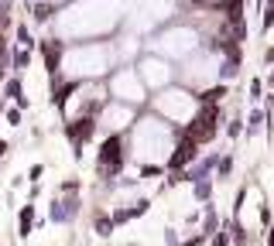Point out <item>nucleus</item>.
Here are the masks:
<instances>
[{
  "instance_id": "f257e3e1",
  "label": "nucleus",
  "mask_w": 274,
  "mask_h": 246,
  "mask_svg": "<svg viewBox=\"0 0 274 246\" xmlns=\"http://www.w3.org/2000/svg\"><path fill=\"white\" fill-rule=\"evenodd\" d=\"M124 24V4L120 0H72L52 21V34L65 45L82 41H103Z\"/></svg>"
},
{
  "instance_id": "f03ea898",
  "label": "nucleus",
  "mask_w": 274,
  "mask_h": 246,
  "mask_svg": "<svg viewBox=\"0 0 274 246\" xmlns=\"http://www.w3.org/2000/svg\"><path fill=\"white\" fill-rule=\"evenodd\" d=\"M175 147H178V134L175 127H168L165 120H158L154 113H144L130 123V140H127V151L137 164L144 168H165L171 157H175Z\"/></svg>"
},
{
  "instance_id": "7ed1b4c3",
  "label": "nucleus",
  "mask_w": 274,
  "mask_h": 246,
  "mask_svg": "<svg viewBox=\"0 0 274 246\" xmlns=\"http://www.w3.org/2000/svg\"><path fill=\"white\" fill-rule=\"evenodd\" d=\"M113 68H120L113 41H82V45H68L62 52L55 72L72 82H96V79L110 76Z\"/></svg>"
},
{
  "instance_id": "20e7f679",
  "label": "nucleus",
  "mask_w": 274,
  "mask_h": 246,
  "mask_svg": "<svg viewBox=\"0 0 274 246\" xmlns=\"http://www.w3.org/2000/svg\"><path fill=\"white\" fill-rule=\"evenodd\" d=\"M199 110H202V96H195L182 86H165L161 92L151 96V113L168 127H192Z\"/></svg>"
},
{
  "instance_id": "39448f33",
  "label": "nucleus",
  "mask_w": 274,
  "mask_h": 246,
  "mask_svg": "<svg viewBox=\"0 0 274 246\" xmlns=\"http://www.w3.org/2000/svg\"><path fill=\"white\" fill-rule=\"evenodd\" d=\"M144 45H148V55H158L171 65V62H185L192 52H199L202 38L192 24H168L151 34V41H144Z\"/></svg>"
},
{
  "instance_id": "423d86ee",
  "label": "nucleus",
  "mask_w": 274,
  "mask_h": 246,
  "mask_svg": "<svg viewBox=\"0 0 274 246\" xmlns=\"http://www.w3.org/2000/svg\"><path fill=\"white\" fill-rule=\"evenodd\" d=\"M223 68H226V62H223V55H219L216 48H199V52H192V55L185 58L175 76H178L182 89L199 92V89H216Z\"/></svg>"
},
{
  "instance_id": "0eeeda50",
  "label": "nucleus",
  "mask_w": 274,
  "mask_h": 246,
  "mask_svg": "<svg viewBox=\"0 0 274 246\" xmlns=\"http://www.w3.org/2000/svg\"><path fill=\"white\" fill-rule=\"evenodd\" d=\"M106 96L113 103H124V106H144L148 103V89L141 86V79H137V72H134V65H120V68H113L110 76H106Z\"/></svg>"
},
{
  "instance_id": "6e6552de",
  "label": "nucleus",
  "mask_w": 274,
  "mask_h": 246,
  "mask_svg": "<svg viewBox=\"0 0 274 246\" xmlns=\"http://www.w3.org/2000/svg\"><path fill=\"white\" fill-rule=\"evenodd\" d=\"M134 120H137L134 106H124V103H113V100H106L100 106V113L93 116L96 130H103L106 137H120L124 130H130V123H134Z\"/></svg>"
},
{
  "instance_id": "1a4fd4ad",
  "label": "nucleus",
  "mask_w": 274,
  "mask_h": 246,
  "mask_svg": "<svg viewBox=\"0 0 274 246\" xmlns=\"http://www.w3.org/2000/svg\"><path fill=\"white\" fill-rule=\"evenodd\" d=\"M134 72H137L141 86H144L148 92H161L165 86H171V82H175V68H171L165 58H158V55H144V58L134 65Z\"/></svg>"
},
{
  "instance_id": "9d476101",
  "label": "nucleus",
  "mask_w": 274,
  "mask_h": 246,
  "mask_svg": "<svg viewBox=\"0 0 274 246\" xmlns=\"http://www.w3.org/2000/svg\"><path fill=\"white\" fill-rule=\"evenodd\" d=\"M31 215H34V205L21 209V236H28V233H31Z\"/></svg>"
},
{
  "instance_id": "9b49d317",
  "label": "nucleus",
  "mask_w": 274,
  "mask_h": 246,
  "mask_svg": "<svg viewBox=\"0 0 274 246\" xmlns=\"http://www.w3.org/2000/svg\"><path fill=\"white\" fill-rule=\"evenodd\" d=\"M7 120H11V127H17V120H21V110H7Z\"/></svg>"
},
{
  "instance_id": "f8f14e48",
  "label": "nucleus",
  "mask_w": 274,
  "mask_h": 246,
  "mask_svg": "<svg viewBox=\"0 0 274 246\" xmlns=\"http://www.w3.org/2000/svg\"><path fill=\"white\" fill-rule=\"evenodd\" d=\"M41 4L48 7V4H72V0H41Z\"/></svg>"
},
{
  "instance_id": "ddd939ff",
  "label": "nucleus",
  "mask_w": 274,
  "mask_h": 246,
  "mask_svg": "<svg viewBox=\"0 0 274 246\" xmlns=\"http://www.w3.org/2000/svg\"><path fill=\"white\" fill-rule=\"evenodd\" d=\"M4 154H7V144H4V140H0V157H4Z\"/></svg>"
}]
</instances>
